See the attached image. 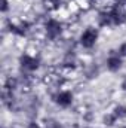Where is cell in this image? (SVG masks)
I'll list each match as a JSON object with an SVG mask.
<instances>
[{"instance_id": "6da1fadb", "label": "cell", "mask_w": 126, "mask_h": 128, "mask_svg": "<svg viewBox=\"0 0 126 128\" xmlns=\"http://www.w3.org/2000/svg\"><path fill=\"white\" fill-rule=\"evenodd\" d=\"M63 34V24L57 18H48L45 22V36L49 40H57Z\"/></svg>"}, {"instance_id": "7a4b0ae2", "label": "cell", "mask_w": 126, "mask_h": 128, "mask_svg": "<svg viewBox=\"0 0 126 128\" xmlns=\"http://www.w3.org/2000/svg\"><path fill=\"white\" fill-rule=\"evenodd\" d=\"M19 66L22 68V72H36L39 67H40V58L36 57V55H31V54H22L19 57Z\"/></svg>"}, {"instance_id": "3957f363", "label": "cell", "mask_w": 126, "mask_h": 128, "mask_svg": "<svg viewBox=\"0 0 126 128\" xmlns=\"http://www.w3.org/2000/svg\"><path fill=\"white\" fill-rule=\"evenodd\" d=\"M98 40V30L95 27H88L80 34V45L85 49H92Z\"/></svg>"}, {"instance_id": "277c9868", "label": "cell", "mask_w": 126, "mask_h": 128, "mask_svg": "<svg viewBox=\"0 0 126 128\" xmlns=\"http://www.w3.org/2000/svg\"><path fill=\"white\" fill-rule=\"evenodd\" d=\"M55 103L60 106V107H70L73 104V100H74V96L71 91H67V90H61L55 94Z\"/></svg>"}, {"instance_id": "5b68a950", "label": "cell", "mask_w": 126, "mask_h": 128, "mask_svg": "<svg viewBox=\"0 0 126 128\" xmlns=\"http://www.w3.org/2000/svg\"><path fill=\"white\" fill-rule=\"evenodd\" d=\"M122 64H123V57H120L119 52L111 51L107 58V68L110 72H119L122 68Z\"/></svg>"}, {"instance_id": "8992f818", "label": "cell", "mask_w": 126, "mask_h": 128, "mask_svg": "<svg viewBox=\"0 0 126 128\" xmlns=\"http://www.w3.org/2000/svg\"><path fill=\"white\" fill-rule=\"evenodd\" d=\"M117 52L120 54V57H126V42L119 46V51H117Z\"/></svg>"}, {"instance_id": "52a82bcc", "label": "cell", "mask_w": 126, "mask_h": 128, "mask_svg": "<svg viewBox=\"0 0 126 128\" xmlns=\"http://www.w3.org/2000/svg\"><path fill=\"white\" fill-rule=\"evenodd\" d=\"M122 90H123V91H126V78L123 79V82H122Z\"/></svg>"}]
</instances>
